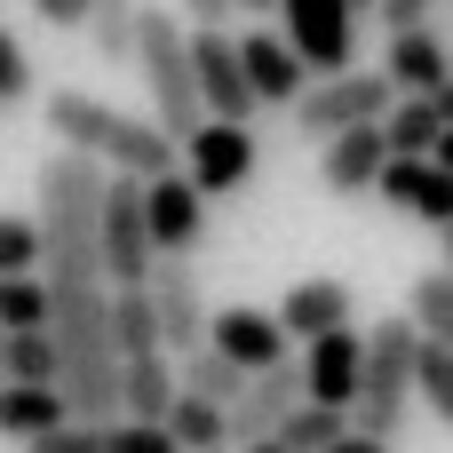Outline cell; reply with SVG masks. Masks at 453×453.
<instances>
[{
  "label": "cell",
  "mask_w": 453,
  "mask_h": 453,
  "mask_svg": "<svg viewBox=\"0 0 453 453\" xmlns=\"http://www.w3.org/2000/svg\"><path fill=\"white\" fill-rule=\"evenodd\" d=\"M175 358L167 350H127L119 358V414H143V422H159L167 406H175Z\"/></svg>",
  "instance_id": "cell-19"
},
{
  "label": "cell",
  "mask_w": 453,
  "mask_h": 453,
  "mask_svg": "<svg viewBox=\"0 0 453 453\" xmlns=\"http://www.w3.org/2000/svg\"><path fill=\"white\" fill-rule=\"evenodd\" d=\"M175 382H183V390H199V398H215V406H231V398L247 390V366H239L231 350H215V342H199V350H183V366H175Z\"/></svg>",
  "instance_id": "cell-22"
},
{
  "label": "cell",
  "mask_w": 453,
  "mask_h": 453,
  "mask_svg": "<svg viewBox=\"0 0 453 453\" xmlns=\"http://www.w3.org/2000/svg\"><path fill=\"white\" fill-rule=\"evenodd\" d=\"M382 72H390L398 96H430V88L453 72V48H446V32H438V16H430V24H390Z\"/></svg>",
  "instance_id": "cell-17"
},
{
  "label": "cell",
  "mask_w": 453,
  "mask_h": 453,
  "mask_svg": "<svg viewBox=\"0 0 453 453\" xmlns=\"http://www.w3.org/2000/svg\"><path fill=\"white\" fill-rule=\"evenodd\" d=\"M414 350H422V334H414V319H374L366 326V366H358V398H350V422L358 430H374V438H398L406 430V414H414Z\"/></svg>",
  "instance_id": "cell-4"
},
{
  "label": "cell",
  "mask_w": 453,
  "mask_h": 453,
  "mask_svg": "<svg viewBox=\"0 0 453 453\" xmlns=\"http://www.w3.org/2000/svg\"><path fill=\"white\" fill-rule=\"evenodd\" d=\"M342 319H350V287H342V279H303V287L279 303L287 342H311V334H326V326H342Z\"/></svg>",
  "instance_id": "cell-21"
},
{
  "label": "cell",
  "mask_w": 453,
  "mask_h": 453,
  "mask_svg": "<svg viewBox=\"0 0 453 453\" xmlns=\"http://www.w3.org/2000/svg\"><path fill=\"white\" fill-rule=\"evenodd\" d=\"M311 398V382H303V358H279V366H263V374H247V390L223 406V422H231V446H255V438H271L295 406Z\"/></svg>",
  "instance_id": "cell-10"
},
{
  "label": "cell",
  "mask_w": 453,
  "mask_h": 453,
  "mask_svg": "<svg viewBox=\"0 0 453 453\" xmlns=\"http://www.w3.org/2000/svg\"><path fill=\"white\" fill-rule=\"evenodd\" d=\"M430 104H438V119H446V127H453V72H446V80H438V88H430Z\"/></svg>",
  "instance_id": "cell-40"
},
{
  "label": "cell",
  "mask_w": 453,
  "mask_h": 453,
  "mask_svg": "<svg viewBox=\"0 0 453 453\" xmlns=\"http://www.w3.org/2000/svg\"><path fill=\"white\" fill-rule=\"evenodd\" d=\"M104 453H183L167 422H143V414H111L104 422Z\"/></svg>",
  "instance_id": "cell-32"
},
{
  "label": "cell",
  "mask_w": 453,
  "mask_h": 453,
  "mask_svg": "<svg viewBox=\"0 0 453 453\" xmlns=\"http://www.w3.org/2000/svg\"><path fill=\"white\" fill-rule=\"evenodd\" d=\"M390 72H358V64H342V72H311L303 80V96L287 104L295 111V135H311V143H326L334 127H358V119H382L390 111Z\"/></svg>",
  "instance_id": "cell-5"
},
{
  "label": "cell",
  "mask_w": 453,
  "mask_h": 453,
  "mask_svg": "<svg viewBox=\"0 0 453 453\" xmlns=\"http://www.w3.org/2000/svg\"><path fill=\"white\" fill-rule=\"evenodd\" d=\"M319 453H390V438H374V430H358V422H350L334 446H319Z\"/></svg>",
  "instance_id": "cell-39"
},
{
  "label": "cell",
  "mask_w": 453,
  "mask_h": 453,
  "mask_svg": "<svg viewBox=\"0 0 453 453\" xmlns=\"http://www.w3.org/2000/svg\"><path fill=\"white\" fill-rule=\"evenodd\" d=\"M191 80H199V104L207 119H255V88H247V64H239V32L231 24H191Z\"/></svg>",
  "instance_id": "cell-8"
},
{
  "label": "cell",
  "mask_w": 453,
  "mask_h": 453,
  "mask_svg": "<svg viewBox=\"0 0 453 453\" xmlns=\"http://www.w3.org/2000/svg\"><path fill=\"white\" fill-rule=\"evenodd\" d=\"M0 382H8V334H0Z\"/></svg>",
  "instance_id": "cell-45"
},
{
  "label": "cell",
  "mask_w": 453,
  "mask_h": 453,
  "mask_svg": "<svg viewBox=\"0 0 453 453\" xmlns=\"http://www.w3.org/2000/svg\"><path fill=\"white\" fill-rule=\"evenodd\" d=\"M239 64H247V88H255V104H295L303 96V80H311V56L287 40V32H239Z\"/></svg>",
  "instance_id": "cell-14"
},
{
  "label": "cell",
  "mask_w": 453,
  "mask_h": 453,
  "mask_svg": "<svg viewBox=\"0 0 453 453\" xmlns=\"http://www.w3.org/2000/svg\"><path fill=\"white\" fill-rule=\"evenodd\" d=\"M111 342H119V358L127 350H167L159 342V311H151V287H111Z\"/></svg>",
  "instance_id": "cell-25"
},
{
  "label": "cell",
  "mask_w": 453,
  "mask_h": 453,
  "mask_svg": "<svg viewBox=\"0 0 453 453\" xmlns=\"http://www.w3.org/2000/svg\"><path fill=\"white\" fill-rule=\"evenodd\" d=\"M104 159L56 143L40 159V183H32V223H40V279L48 287H72V279H104Z\"/></svg>",
  "instance_id": "cell-1"
},
{
  "label": "cell",
  "mask_w": 453,
  "mask_h": 453,
  "mask_svg": "<svg viewBox=\"0 0 453 453\" xmlns=\"http://www.w3.org/2000/svg\"><path fill=\"white\" fill-rule=\"evenodd\" d=\"M279 16H287V40L311 56V72H342V64H350L358 16H350L342 0H279Z\"/></svg>",
  "instance_id": "cell-13"
},
{
  "label": "cell",
  "mask_w": 453,
  "mask_h": 453,
  "mask_svg": "<svg viewBox=\"0 0 453 453\" xmlns=\"http://www.w3.org/2000/svg\"><path fill=\"white\" fill-rule=\"evenodd\" d=\"M342 8H350V16H358V24H366V16H374V8H382V0H342Z\"/></svg>",
  "instance_id": "cell-44"
},
{
  "label": "cell",
  "mask_w": 453,
  "mask_h": 453,
  "mask_svg": "<svg viewBox=\"0 0 453 453\" xmlns=\"http://www.w3.org/2000/svg\"><path fill=\"white\" fill-rule=\"evenodd\" d=\"M143 223H151V247L159 255H199L207 247V191L183 167L143 175Z\"/></svg>",
  "instance_id": "cell-9"
},
{
  "label": "cell",
  "mask_w": 453,
  "mask_h": 453,
  "mask_svg": "<svg viewBox=\"0 0 453 453\" xmlns=\"http://www.w3.org/2000/svg\"><path fill=\"white\" fill-rule=\"evenodd\" d=\"M374 191H382L390 207H406L414 223H430V231L453 223V167H438L430 151H390L382 175H374Z\"/></svg>",
  "instance_id": "cell-11"
},
{
  "label": "cell",
  "mask_w": 453,
  "mask_h": 453,
  "mask_svg": "<svg viewBox=\"0 0 453 453\" xmlns=\"http://www.w3.org/2000/svg\"><path fill=\"white\" fill-rule=\"evenodd\" d=\"M414 398L453 430V342H422L414 350Z\"/></svg>",
  "instance_id": "cell-30"
},
{
  "label": "cell",
  "mask_w": 453,
  "mask_h": 453,
  "mask_svg": "<svg viewBox=\"0 0 453 453\" xmlns=\"http://www.w3.org/2000/svg\"><path fill=\"white\" fill-rule=\"evenodd\" d=\"M438 135H446V119H438L430 96H390V111H382V143L390 151H438Z\"/></svg>",
  "instance_id": "cell-24"
},
{
  "label": "cell",
  "mask_w": 453,
  "mask_h": 453,
  "mask_svg": "<svg viewBox=\"0 0 453 453\" xmlns=\"http://www.w3.org/2000/svg\"><path fill=\"white\" fill-rule=\"evenodd\" d=\"M135 8L143 0H88V40L104 64H127L135 56Z\"/></svg>",
  "instance_id": "cell-27"
},
{
  "label": "cell",
  "mask_w": 453,
  "mask_h": 453,
  "mask_svg": "<svg viewBox=\"0 0 453 453\" xmlns=\"http://www.w3.org/2000/svg\"><path fill=\"white\" fill-rule=\"evenodd\" d=\"M239 453H295L287 438H255V446H239Z\"/></svg>",
  "instance_id": "cell-41"
},
{
  "label": "cell",
  "mask_w": 453,
  "mask_h": 453,
  "mask_svg": "<svg viewBox=\"0 0 453 453\" xmlns=\"http://www.w3.org/2000/svg\"><path fill=\"white\" fill-rule=\"evenodd\" d=\"M159 422L175 430V446H183V453L231 446V422H223V406H215V398H199V390H175V406H167Z\"/></svg>",
  "instance_id": "cell-23"
},
{
  "label": "cell",
  "mask_w": 453,
  "mask_h": 453,
  "mask_svg": "<svg viewBox=\"0 0 453 453\" xmlns=\"http://www.w3.org/2000/svg\"><path fill=\"white\" fill-rule=\"evenodd\" d=\"M207 453H231V446H207Z\"/></svg>",
  "instance_id": "cell-47"
},
{
  "label": "cell",
  "mask_w": 453,
  "mask_h": 453,
  "mask_svg": "<svg viewBox=\"0 0 453 453\" xmlns=\"http://www.w3.org/2000/svg\"><path fill=\"white\" fill-rule=\"evenodd\" d=\"M446 271H453V223H446Z\"/></svg>",
  "instance_id": "cell-46"
},
{
  "label": "cell",
  "mask_w": 453,
  "mask_h": 453,
  "mask_svg": "<svg viewBox=\"0 0 453 453\" xmlns=\"http://www.w3.org/2000/svg\"><path fill=\"white\" fill-rule=\"evenodd\" d=\"M342 430H350V406H326V398H303V406H295V414H287V422H279L271 438H287L295 453H319V446H334Z\"/></svg>",
  "instance_id": "cell-26"
},
{
  "label": "cell",
  "mask_w": 453,
  "mask_h": 453,
  "mask_svg": "<svg viewBox=\"0 0 453 453\" xmlns=\"http://www.w3.org/2000/svg\"><path fill=\"white\" fill-rule=\"evenodd\" d=\"M32 16L56 24V32H80V24H88V0H32Z\"/></svg>",
  "instance_id": "cell-36"
},
{
  "label": "cell",
  "mask_w": 453,
  "mask_h": 453,
  "mask_svg": "<svg viewBox=\"0 0 453 453\" xmlns=\"http://www.w3.org/2000/svg\"><path fill=\"white\" fill-rule=\"evenodd\" d=\"M143 287H151V311H159V342L167 350H199L207 342V303H199L191 255H159Z\"/></svg>",
  "instance_id": "cell-12"
},
{
  "label": "cell",
  "mask_w": 453,
  "mask_h": 453,
  "mask_svg": "<svg viewBox=\"0 0 453 453\" xmlns=\"http://www.w3.org/2000/svg\"><path fill=\"white\" fill-rule=\"evenodd\" d=\"M8 382H56V334L48 326H16L8 334Z\"/></svg>",
  "instance_id": "cell-31"
},
{
  "label": "cell",
  "mask_w": 453,
  "mask_h": 453,
  "mask_svg": "<svg viewBox=\"0 0 453 453\" xmlns=\"http://www.w3.org/2000/svg\"><path fill=\"white\" fill-rule=\"evenodd\" d=\"M56 422H72V406H64L56 382H0V438L8 446H32Z\"/></svg>",
  "instance_id": "cell-20"
},
{
  "label": "cell",
  "mask_w": 453,
  "mask_h": 453,
  "mask_svg": "<svg viewBox=\"0 0 453 453\" xmlns=\"http://www.w3.org/2000/svg\"><path fill=\"white\" fill-rule=\"evenodd\" d=\"M40 119H48L56 143H72V151H88V159H104V167H127V175H167V167L183 159V143H175L159 119L111 111L104 96H80V88H48Z\"/></svg>",
  "instance_id": "cell-2"
},
{
  "label": "cell",
  "mask_w": 453,
  "mask_h": 453,
  "mask_svg": "<svg viewBox=\"0 0 453 453\" xmlns=\"http://www.w3.org/2000/svg\"><path fill=\"white\" fill-rule=\"evenodd\" d=\"M374 16H382V24H430V16H438V0H382Z\"/></svg>",
  "instance_id": "cell-38"
},
{
  "label": "cell",
  "mask_w": 453,
  "mask_h": 453,
  "mask_svg": "<svg viewBox=\"0 0 453 453\" xmlns=\"http://www.w3.org/2000/svg\"><path fill=\"white\" fill-rule=\"evenodd\" d=\"M32 96V56L16 48V32L0 24V104H24Z\"/></svg>",
  "instance_id": "cell-35"
},
{
  "label": "cell",
  "mask_w": 453,
  "mask_h": 453,
  "mask_svg": "<svg viewBox=\"0 0 453 453\" xmlns=\"http://www.w3.org/2000/svg\"><path fill=\"white\" fill-rule=\"evenodd\" d=\"M358 366H366V334H358L350 319L303 342V382H311V398H326V406H350V398H358Z\"/></svg>",
  "instance_id": "cell-16"
},
{
  "label": "cell",
  "mask_w": 453,
  "mask_h": 453,
  "mask_svg": "<svg viewBox=\"0 0 453 453\" xmlns=\"http://www.w3.org/2000/svg\"><path fill=\"white\" fill-rule=\"evenodd\" d=\"M382 159H390V143H382V119L334 127V135L319 143V183H326V191H342V199H358V191H374Z\"/></svg>",
  "instance_id": "cell-15"
},
{
  "label": "cell",
  "mask_w": 453,
  "mask_h": 453,
  "mask_svg": "<svg viewBox=\"0 0 453 453\" xmlns=\"http://www.w3.org/2000/svg\"><path fill=\"white\" fill-rule=\"evenodd\" d=\"M430 159H438V167H453V127L438 135V151H430Z\"/></svg>",
  "instance_id": "cell-43"
},
{
  "label": "cell",
  "mask_w": 453,
  "mask_h": 453,
  "mask_svg": "<svg viewBox=\"0 0 453 453\" xmlns=\"http://www.w3.org/2000/svg\"><path fill=\"white\" fill-rule=\"evenodd\" d=\"M175 16H183V24H231L239 0H175Z\"/></svg>",
  "instance_id": "cell-37"
},
{
  "label": "cell",
  "mask_w": 453,
  "mask_h": 453,
  "mask_svg": "<svg viewBox=\"0 0 453 453\" xmlns=\"http://www.w3.org/2000/svg\"><path fill=\"white\" fill-rule=\"evenodd\" d=\"M48 326V279L40 271H0V334Z\"/></svg>",
  "instance_id": "cell-29"
},
{
  "label": "cell",
  "mask_w": 453,
  "mask_h": 453,
  "mask_svg": "<svg viewBox=\"0 0 453 453\" xmlns=\"http://www.w3.org/2000/svg\"><path fill=\"white\" fill-rule=\"evenodd\" d=\"M406 319H414V334H422V342H453V271L414 279V295H406Z\"/></svg>",
  "instance_id": "cell-28"
},
{
  "label": "cell",
  "mask_w": 453,
  "mask_h": 453,
  "mask_svg": "<svg viewBox=\"0 0 453 453\" xmlns=\"http://www.w3.org/2000/svg\"><path fill=\"white\" fill-rule=\"evenodd\" d=\"M255 119H199L191 135H183V175L207 191V199H231L239 183H255Z\"/></svg>",
  "instance_id": "cell-7"
},
{
  "label": "cell",
  "mask_w": 453,
  "mask_h": 453,
  "mask_svg": "<svg viewBox=\"0 0 453 453\" xmlns=\"http://www.w3.org/2000/svg\"><path fill=\"white\" fill-rule=\"evenodd\" d=\"M96 247H104V287H143L151 279L159 247H151V223H143V175H127V167L104 175V231H96Z\"/></svg>",
  "instance_id": "cell-6"
},
{
  "label": "cell",
  "mask_w": 453,
  "mask_h": 453,
  "mask_svg": "<svg viewBox=\"0 0 453 453\" xmlns=\"http://www.w3.org/2000/svg\"><path fill=\"white\" fill-rule=\"evenodd\" d=\"M239 16H279V0H239Z\"/></svg>",
  "instance_id": "cell-42"
},
{
  "label": "cell",
  "mask_w": 453,
  "mask_h": 453,
  "mask_svg": "<svg viewBox=\"0 0 453 453\" xmlns=\"http://www.w3.org/2000/svg\"><path fill=\"white\" fill-rule=\"evenodd\" d=\"M207 342H215V350H231L247 374H263V366H279V358H287V326H279V311H255V303L215 311V319H207Z\"/></svg>",
  "instance_id": "cell-18"
},
{
  "label": "cell",
  "mask_w": 453,
  "mask_h": 453,
  "mask_svg": "<svg viewBox=\"0 0 453 453\" xmlns=\"http://www.w3.org/2000/svg\"><path fill=\"white\" fill-rule=\"evenodd\" d=\"M0 271H40V223L32 215H0Z\"/></svg>",
  "instance_id": "cell-33"
},
{
  "label": "cell",
  "mask_w": 453,
  "mask_h": 453,
  "mask_svg": "<svg viewBox=\"0 0 453 453\" xmlns=\"http://www.w3.org/2000/svg\"><path fill=\"white\" fill-rule=\"evenodd\" d=\"M24 453H104V422H56V430H40Z\"/></svg>",
  "instance_id": "cell-34"
},
{
  "label": "cell",
  "mask_w": 453,
  "mask_h": 453,
  "mask_svg": "<svg viewBox=\"0 0 453 453\" xmlns=\"http://www.w3.org/2000/svg\"><path fill=\"white\" fill-rule=\"evenodd\" d=\"M127 64H135L143 88H151V119L183 143V135L207 119L199 80H191V24L167 16V8H135V56H127Z\"/></svg>",
  "instance_id": "cell-3"
}]
</instances>
